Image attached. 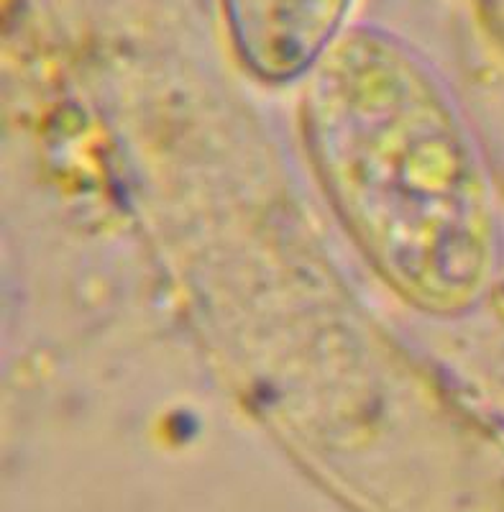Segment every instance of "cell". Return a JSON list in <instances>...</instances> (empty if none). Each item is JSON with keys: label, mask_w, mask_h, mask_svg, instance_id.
<instances>
[{"label": "cell", "mask_w": 504, "mask_h": 512, "mask_svg": "<svg viewBox=\"0 0 504 512\" xmlns=\"http://www.w3.org/2000/svg\"><path fill=\"white\" fill-rule=\"evenodd\" d=\"M310 154L348 231L400 295L464 310L492 267V208L451 105L394 49L351 44L308 98Z\"/></svg>", "instance_id": "cell-1"}]
</instances>
